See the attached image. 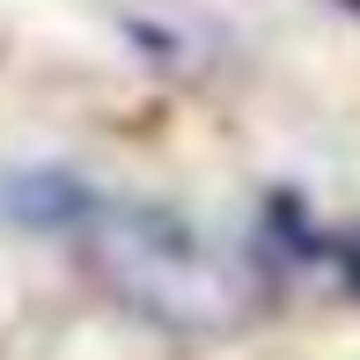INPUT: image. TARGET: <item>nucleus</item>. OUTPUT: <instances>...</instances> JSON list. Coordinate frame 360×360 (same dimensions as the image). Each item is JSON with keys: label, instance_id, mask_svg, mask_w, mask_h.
<instances>
[{"label": "nucleus", "instance_id": "obj_1", "mask_svg": "<svg viewBox=\"0 0 360 360\" xmlns=\"http://www.w3.org/2000/svg\"><path fill=\"white\" fill-rule=\"evenodd\" d=\"M81 236H96L103 272L140 309H155L169 323H221L228 316V272L184 221L155 214V206H103L96 199Z\"/></svg>", "mask_w": 360, "mask_h": 360}, {"label": "nucleus", "instance_id": "obj_3", "mask_svg": "<svg viewBox=\"0 0 360 360\" xmlns=\"http://www.w3.org/2000/svg\"><path fill=\"white\" fill-rule=\"evenodd\" d=\"M338 272H346V280L360 287V243H346V250H338Z\"/></svg>", "mask_w": 360, "mask_h": 360}, {"label": "nucleus", "instance_id": "obj_2", "mask_svg": "<svg viewBox=\"0 0 360 360\" xmlns=\"http://www.w3.org/2000/svg\"><path fill=\"white\" fill-rule=\"evenodd\" d=\"M0 206L22 228H67V236H81V221L96 214V191L67 169H22V176L0 184Z\"/></svg>", "mask_w": 360, "mask_h": 360}]
</instances>
